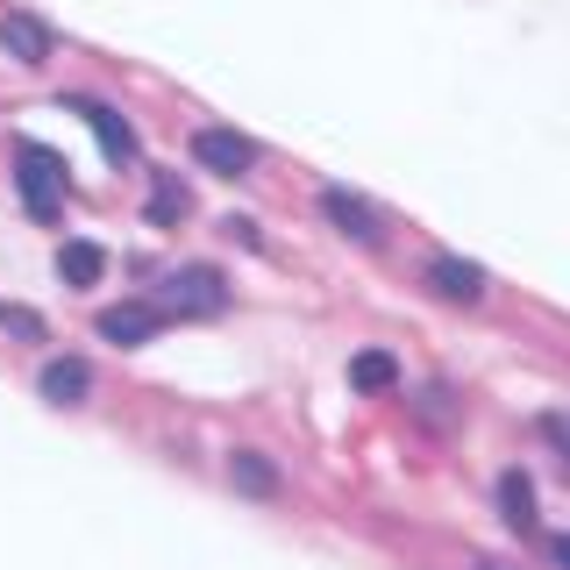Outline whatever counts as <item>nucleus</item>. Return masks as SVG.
Returning <instances> with one entry per match:
<instances>
[{
    "mask_svg": "<svg viewBox=\"0 0 570 570\" xmlns=\"http://www.w3.org/2000/svg\"><path fill=\"white\" fill-rule=\"evenodd\" d=\"M499 521H507L513 534H534V478L528 471H499Z\"/></svg>",
    "mask_w": 570,
    "mask_h": 570,
    "instance_id": "11",
    "label": "nucleus"
},
{
    "mask_svg": "<svg viewBox=\"0 0 570 570\" xmlns=\"http://www.w3.org/2000/svg\"><path fill=\"white\" fill-rule=\"evenodd\" d=\"M157 328H165V307H157V299H115V307L100 314V335H107L115 350L157 343Z\"/></svg>",
    "mask_w": 570,
    "mask_h": 570,
    "instance_id": "6",
    "label": "nucleus"
},
{
    "mask_svg": "<svg viewBox=\"0 0 570 570\" xmlns=\"http://www.w3.org/2000/svg\"><path fill=\"white\" fill-rule=\"evenodd\" d=\"M421 278H428V293L450 299V307H478V299H485V272H478L471 257H450V249H435Z\"/></svg>",
    "mask_w": 570,
    "mask_h": 570,
    "instance_id": "5",
    "label": "nucleus"
},
{
    "mask_svg": "<svg viewBox=\"0 0 570 570\" xmlns=\"http://www.w3.org/2000/svg\"><path fill=\"white\" fill-rule=\"evenodd\" d=\"M0 328H8V335H22V343H50V328H43V314H29V307H14V299H0Z\"/></svg>",
    "mask_w": 570,
    "mask_h": 570,
    "instance_id": "15",
    "label": "nucleus"
},
{
    "mask_svg": "<svg viewBox=\"0 0 570 570\" xmlns=\"http://www.w3.org/2000/svg\"><path fill=\"white\" fill-rule=\"evenodd\" d=\"M314 200H321V214H328V228H335V236H350V243H364V249L385 236L379 207H371L364 193H350V186H321Z\"/></svg>",
    "mask_w": 570,
    "mask_h": 570,
    "instance_id": "3",
    "label": "nucleus"
},
{
    "mask_svg": "<svg viewBox=\"0 0 570 570\" xmlns=\"http://www.w3.org/2000/svg\"><path fill=\"white\" fill-rule=\"evenodd\" d=\"M478 570H507V563H478Z\"/></svg>",
    "mask_w": 570,
    "mask_h": 570,
    "instance_id": "18",
    "label": "nucleus"
},
{
    "mask_svg": "<svg viewBox=\"0 0 570 570\" xmlns=\"http://www.w3.org/2000/svg\"><path fill=\"white\" fill-rule=\"evenodd\" d=\"M58 278H65V285H79V293H86V285H100V278H107V249H100V243H86V236L58 243Z\"/></svg>",
    "mask_w": 570,
    "mask_h": 570,
    "instance_id": "12",
    "label": "nucleus"
},
{
    "mask_svg": "<svg viewBox=\"0 0 570 570\" xmlns=\"http://www.w3.org/2000/svg\"><path fill=\"white\" fill-rule=\"evenodd\" d=\"M14 193H22V207L36 214V222H58L65 200H71L65 157L43 150V142H22V150H14Z\"/></svg>",
    "mask_w": 570,
    "mask_h": 570,
    "instance_id": "1",
    "label": "nucleus"
},
{
    "mask_svg": "<svg viewBox=\"0 0 570 570\" xmlns=\"http://www.w3.org/2000/svg\"><path fill=\"white\" fill-rule=\"evenodd\" d=\"M36 392H43L50 406H86V400H94V364H86V356H50L43 379H36Z\"/></svg>",
    "mask_w": 570,
    "mask_h": 570,
    "instance_id": "8",
    "label": "nucleus"
},
{
    "mask_svg": "<svg viewBox=\"0 0 570 570\" xmlns=\"http://www.w3.org/2000/svg\"><path fill=\"white\" fill-rule=\"evenodd\" d=\"M222 307H228V278L214 272V264H186V272H171V299H165L171 321H214Z\"/></svg>",
    "mask_w": 570,
    "mask_h": 570,
    "instance_id": "2",
    "label": "nucleus"
},
{
    "mask_svg": "<svg viewBox=\"0 0 570 570\" xmlns=\"http://www.w3.org/2000/svg\"><path fill=\"white\" fill-rule=\"evenodd\" d=\"M228 485H236L243 499H278L285 478H278V463L264 450H236V456H228Z\"/></svg>",
    "mask_w": 570,
    "mask_h": 570,
    "instance_id": "10",
    "label": "nucleus"
},
{
    "mask_svg": "<svg viewBox=\"0 0 570 570\" xmlns=\"http://www.w3.org/2000/svg\"><path fill=\"white\" fill-rule=\"evenodd\" d=\"M65 107H71V115H79L94 136H100V150L115 157V165H129V157H136V129H129V121H121L107 100H86V94H79V100H65Z\"/></svg>",
    "mask_w": 570,
    "mask_h": 570,
    "instance_id": "9",
    "label": "nucleus"
},
{
    "mask_svg": "<svg viewBox=\"0 0 570 570\" xmlns=\"http://www.w3.org/2000/svg\"><path fill=\"white\" fill-rule=\"evenodd\" d=\"M142 214H150V228H171V222H186V214H193V193L178 186L171 171H157L150 178V207H142Z\"/></svg>",
    "mask_w": 570,
    "mask_h": 570,
    "instance_id": "14",
    "label": "nucleus"
},
{
    "mask_svg": "<svg viewBox=\"0 0 570 570\" xmlns=\"http://www.w3.org/2000/svg\"><path fill=\"white\" fill-rule=\"evenodd\" d=\"M193 157H200L214 178H249L257 171V142L236 136V129H193Z\"/></svg>",
    "mask_w": 570,
    "mask_h": 570,
    "instance_id": "4",
    "label": "nucleus"
},
{
    "mask_svg": "<svg viewBox=\"0 0 570 570\" xmlns=\"http://www.w3.org/2000/svg\"><path fill=\"white\" fill-rule=\"evenodd\" d=\"M0 50H8L14 65H50L58 58V36H50V22H36L29 8H8L0 14Z\"/></svg>",
    "mask_w": 570,
    "mask_h": 570,
    "instance_id": "7",
    "label": "nucleus"
},
{
    "mask_svg": "<svg viewBox=\"0 0 570 570\" xmlns=\"http://www.w3.org/2000/svg\"><path fill=\"white\" fill-rule=\"evenodd\" d=\"M350 385L356 392H400V356L392 350H356L350 356Z\"/></svg>",
    "mask_w": 570,
    "mask_h": 570,
    "instance_id": "13",
    "label": "nucleus"
},
{
    "mask_svg": "<svg viewBox=\"0 0 570 570\" xmlns=\"http://www.w3.org/2000/svg\"><path fill=\"white\" fill-rule=\"evenodd\" d=\"M549 557H557V570H570V534H549Z\"/></svg>",
    "mask_w": 570,
    "mask_h": 570,
    "instance_id": "17",
    "label": "nucleus"
},
{
    "mask_svg": "<svg viewBox=\"0 0 570 570\" xmlns=\"http://www.w3.org/2000/svg\"><path fill=\"white\" fill-rule=\"evenodd\" d=\"M534 428H542V442H549V450H557V456L570 463V414H563V406H557V414H542Z\"/></svg>",
    "mask_w": 570,
    "mask_h": 570,
    "instance_id": "16",
    "label": "nucleus"
}]
</instances>
